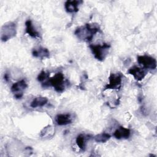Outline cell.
I'll return each mask as SVG.
<instances>
[{
	"label": "cell",
	"mask_w": 157,
	"mask_h": 157,
	"mask_svg": "<svg viewBox=\"0 0 157 157\" xmlns=\"http://www.w3.org/2000/svg\"><path fill=\"white\" fill-rule=\"evenodd\" d=\"M49 76H50V74L49 73L46 72L44 71H42L40 72V74L38 75L37 79V80L39 82H42L44 80H45L47 78H48L49 77Z\"/></svg>",
	"instance_id": "18"
},
{
	"label": "cell",
	"mask_w": 157,
	"mask_h": 157,
	"mask_svg": "<svg viewBox=\"0 0 157 157\" xmlns=\"http://www.w3.org/2000/svg\"><path fill=\"white\" fill-rule=\"evenodd\" d=\"M128 74L132 75L134 79L137 81L142 80L146 75V72L141 67L137 66H134L130 67L128 71Z\"/></svg>",
	"instance_id": "8"
},
{
	"label": "cell",
	"mask_w": 157,
	"mask_h": 157,
	"mask_svg": "<svg viewBox=\"0 0 157 157\" xmlns=\"http://www.w3.org/2000/svg\"><path fill=\"white\" fill-rule=\"evenodd\" d=\"M17 34L16 25L13 22H8L4 24L1 31V39L2 42H6L14 37Z\"/></svg>",
	"instance_id": "4"
},
{
	"label": "cell",
	"mask_w": 157,
	"mask_h": 157,
	"mask_svg": "<svg viewBox=\"0 0 157 157\" xmlns=\"http://www.w3.org/2000/svg\"><path fill=\"white\" fill-rule=\"evenodd\" d=\"M72 117L70 113H60L55 117V121L58 125L63 126L72 122Z\"/></svg>",
	"instance_id": "10"
},
{
	"label": "cell",
	"mask_w": 157,
	"mask_h": 157,
	"mask_svg": "<svg viewBox=\"0 0 157 157\" xmlns=\"http://www.w3.org/2000/svg\"><path fill=\"white\" fill-rule=\"evenodd\" d=\"M48 102V99L45 97L43 96H39L35 98L33 101L31 102L30 106L32 108H36V107H41L46 105Z\"/></svg>",
	"instance_id": "14"
},
{
	"label": "cell",
	"mask_w": 157,
	"mask_h": 157,
	"mask_svg": "<svg viewBox=\"0 0 157 157\" xmlns=\"http://www.w3.org/2000/svg\"><path fill=\"white\" fill-rule=\"evenodd\" d=\"M32 55L36 58L43 59L44 58H48L50 56V52L47 48L39 47L33 49Z\"/></svg>",
	"instance_id": "11"
},
{
	"label": "cell",
	"mask_w": 157,
	"mask_h": 157,
	"mask_svg": "<svg viewBox=\"0 0 157 157\" xmlns=\"http://www.w3.org/2000/svg\"><path fill=\"white\" fill-rule=\"evenodd\" d=\"M89 47L94 58L99 61H103L108 54L110 45L108 44L104 43L102 45L91 44L89 45Z\"/></svg>",
	"instance_id": "3"
},
{
	"label": "cell",
	"mask_w": 157,
	"mask_h": 157,
	"mask_svg": "<svg viewBox=\"0 0 157 157\" xmlns=\"http://www.w3.org/2000/svg\"><path fill=\"white\" fill-rule=\"evenodd\" d=\"M83 3L82 1H67L64 4L66 11L68 13H75L78 11V6Z\"/></svg>",
	"instance_id": "12"
},
{
	"label": "cell",
	"mask_w": 157,
	"mask_h": 157,
	"mask_svg": "<svg viewBox=\"0 0 157 157\" xmlns=\"http://www.w3.org/2000/svg\"><path fill=\"white\" fill-rule=\"evenodd\" d=\"M111 137V136L106 132H102L101 134H98L94 137V139L96 142L99 143H104L109 140Z\"/></svg>",
	"instance_id": "16"
},
{
	"label": "cell",
	"mask_w": 157,
	"mask_h": 157,
	"mask_svg": "<svg viewBox=\"0 0 157 157\" xmlns=\"http://www.w3.org/2000/svg\"><path fill=\"white\" fill-rule=\"evenodd\" d=\"M137 62L146 69H155L156 68V59L148 55H140L137 58Z\"/></svg>",
	"instance_id": "6"
},
{
	"label": "cell",
	"mask_w": 157,
	"mask_h": 157,
	"mask_svg": "<svg viewBox=\"0 0 157 157\" xmlns=\"http://www.w3.org/2000/svg\"><path fill=\"white\" fill-rule=\"evenodd\" d=\"M123 75L118 73H111L109 77V83L105 86V90L112 89V90H119L121 85Z\"/></svg>",
	"instance_id": "5"
},
{
	"label": "cell",
	"mask_w": 157,
	"mask_h": 157,
	"mask_svg": "<svg viewBox=\"0 0 157 157\" xmlns=\"http://www.w3.org/2000/svg\"><path fill=\"white\" fill-rule=\"evenodd\" d=\"M4 80L6 81V82H8L9 80V74L7 73H6L4 75Z\"/></svg>",
	"instance_id": "19"
},
{
	"label": "cell",
	"mask_w": 157,
	"mask_h": 157,
	"mask_svg": "<svg viewBox=\"0 0 157 157\" xmlns=\"http://www.w3.org/2000/svg\"><path fill=\"white\" fill-rule=\"evenodd\" d=\"M90 136L85 135L83 134H79L76 138V144L77 146L82 150H85L86 148V140L89 139Z\"/></svg>",
	"instance_id": "15"
},
{
	"label": "cell",
	"mask_w": 157,
	"mask_h": 157,
	"mask_svg": "<svg viewBox=\"0 0 157 157\" xmlns=\"http://www.w3.org/2000/svg\"><path fill=\"white\" fill-rule=\"evenodd\" d=\"M26 26V33L31 37L33 38H40V34L38 31H36L34 27L31 20H28L25 22Z\"/></svg>",
	"instance_id": "13"
},
{
	"label": "cell",
	"mask_w": 157,
	"mask_h": 157,
	"mask_svg": "<svg viewBox=\"0 0 157 157\" xmlns=\"http://www.w3.org/2000/svg\"><path fill=\"white\" fill-rule=\"evenodd\" d=\"M26 82L23 79L14 83L11 86V91L15 99H21L23 95V91L27 88Z\"/></svg>",
	"instance_id": "7"
},
{
	"label": "cell",
	"mask_w": 157,
	"mask_h": 157,
	"mask_svg": "<svg viewBox=\"0 0 157 157\" xmlns=\"http://www.w3.org/2000/svg\"><path fill=\"white\" fill-rule=\"evenodd\" d=\"M100 31V28L96 23H86L85 25L77 28L74 34L77 37L83 41H91L95 34Z\"/></svg>",
	"instance_id": "1"
},
{
	"label": "cell",
	"mask_w": 157,
	"mask_h": 157,
	"mask_svg": "<svg viewBox=\"0 0 157 157\" xmlns=\"http://www.w3.org/2000/svg\"><path fill=\"white\" fill-rule=\"evenodd\" d=\"M131 131L129 129L120 126L115 131L113 136L117 139H126L129 137Z\"/></svg>",
	"instance_id": "9"
},
{
	"label": "cell",
	"mask_w": 157,
	"mask_h": 157,
	"mask_svg": "<svg viewBox=\"0 0 157 157\" xmlns=\"http://www.w3.org/2000/svg\"><path fill=\"white\" fill-rule=\"evenodd\" d=\"M48 132H54V128L50 125H48L45 127L40 132V136L41 137H50V134H48Z\"/></svg>",
	"instance_id": "17"
},
{
	"label": "cell",
	"mask_w": 157,
	"mask_h": 157,
	"mask_svg": "<svg viewBox=\"0 0 157 157\" xmlns=\"http://www.w3.org/2000/svg\"><path fill=\"white\" fill-rule=\"evenodd\" d=\"M68 81L65 79L64 75L62 72L56 73L52 77L42 84L43 87L52 86L58 93H62L64 91Z\"/></svg>",
	"instance_id": "2"
}]
</instances>
